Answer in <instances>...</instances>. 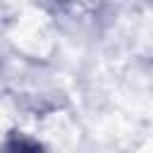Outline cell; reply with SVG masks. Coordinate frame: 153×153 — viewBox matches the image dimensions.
Masks as SVG:
<instances>
[{"label": "cell", "instance_id": "cell-1", "mask_svg": "<svg viewBox=\"0 0 153 153\" xmlns=\"http://www.w3.org/2000/svg\"><path fill=\"white\" fill-rule=\"evenodd\" d=\"M2 148H5V151H41L43 143H38L36 139H29L26 134L12 131V134L7 136V141L2 143Z\"/></svg>", "mask_w": 153, "mask_h": 153}]
</instances>
